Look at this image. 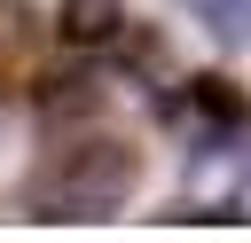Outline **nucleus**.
Here are the masks:
<instances>
[{"instance_id": "1", "label": "nucleus", "mask_w": 251, "mask_h": 243, "mask_svg": "<svg viewBox=\"0 0 251 243\" xmlns=\"http://www.w3.org/2000/svg\"><path fill=\"white\" fill-rule=\"evenodd\" d=\"M141 180V149L133 141H110V133H86L71 149H55L31 180V219H110Z\"/></svg>"}, {"instance_id": "2", "label": "nucleus", "mask_w": 251, "mask_h": 243, "mask_svg": "<svg viewBox=\"0 0 251 243\" xmlns=\"http://www.w3.org/2000/svg\"><path fill=\"white\" fill-rule=\"evenodd\" d=\"M180 110L196 118V149H220L251 125V94L227 78V71H188L180 78Z\"/></svg>"}, {"instance_id": "3", "label": "nucleus", "mask_w": 251, "mask_h": 243, "mask_svg": "<svg viewBox=\"0 0 251 243\" xmlns=\"http://www.w3.org/2000/svg\"><path fill=\"white\" fill-rule=\"evenodd\" d=\"M102 102H110V86H102L94 71H55V78H39V125H47V133L102 118Z\"/></svg>"}, {"instance_id": "4", "label": "nucleus", "mask_w": 251, "mask_h": 243, "mask_svg": "<svg viewBox=\"0 0 251 243\" xmlns=\"http://www.w3.org/2000/svg\"><path fill=\"white\" fill-rule=\"evenodd\" d=\"M47 16L31 8V0H0V86H16V78H31V63H39V47H47Z\"/></svg>"}, {"instance_id": "5", "label": "nucleus", "mask_w": 251, "mask_h": 243, "mask_svg": "<svg viewBox=\"0 0 251 243\" xmlns=\"http://www.w3.org/2000/svg\"><path fill=\"white\" fill-rule=\"evenodd\" d=\"M126 31V0H55V39L94 55V47H118Z\"/></svg>"}, {"instance_id": "6", "label": "nucleus", "mask_w": 251, "mask_h": 243, "mask_svg": "<svg viewBox=\"0 0 251 243\" xmlns=\"http://www.w3.org/2000/svg\"><path fill=\"white\" fill-rule=\"evenodd\" d=\"M204 31L220 47H251V0H212L204 8Z\"/></svg>"}, {"instance_id": "7", "label": "nucleus", "mask_w": 251, "mask_h": 243, "mask_svg": "<svg viewBox=\"0 0 251 243\" xmlns=\"http://www.w3.org/2000/svg\"><path fill=\"white\" fill-rule=\"evenodd\" d=\"M188 8H212V0H188Z\"/></svg>"}]
</instances>
